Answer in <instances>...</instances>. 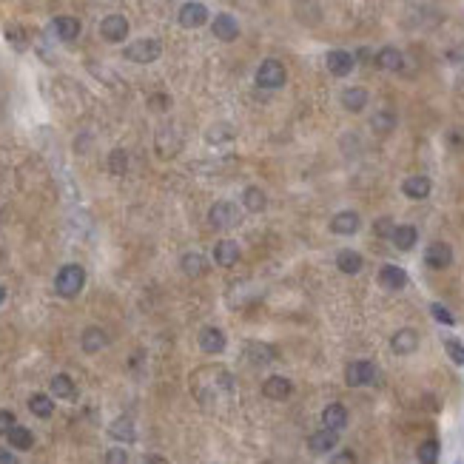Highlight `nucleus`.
<instances>
[{
	"label": "nucleus",
	"mask_w": 464,
	"mask_h": 464,
	"mask_svg": "<svg viewBox=\"0 0 464 464\" xmlns=\"http://www.w3.org/2000/svg\"><path fill=\"white\" fill-rule=\"evenodd\" d=\"M191 387L194 396L202 402H217L225 393L234 390V376L228 374L225 367H200L191 376Z\"/></svg>",
	"instance_id": "f257e3e1"
},
{
	"label": "nucleus",
	"mask_w": 464,
	"mask_h": 464,
	"mask_svg": "<svg viewBox=\"0 0 464 464\" xmlns=\"http://www.w3.org/2000/svg\"><path fill=\"white\" fill-rule=\"evenodd\" d=\"M83 285H86V268L77 265V262L63 265V268L57 271V276H55V291H57V296H63V299H75V296L83 291Z\"/></svg>",
	"instance_id": "f03ea898"
},
{
	"label": "nucleus",
	"mask_w": 464,
	"mask_h": 464,
	"mask_svg": "<svg viewBox=\"0 0 464 464\" xmlns=\"http://www.w3.org/2000/svg\"><path fill=\"white\" fill-rule=\"evenodd\" d=\"M160 55H162V46H160L157 37H140V40L128 43L126 49H123V57H126L128 63H137V66H148V63H154Z\"/></svg>",
	"instance_id": "7ed1b4c3"
},
{
	"label": "nucleus",
	"mask_w": 464,
	"mask_h": 464,
	"mask_svg": "<svg viewBox=\"0 0 464 464\" xmlns=\"http://www.w3.org/2000/svg\"><path fill=\"white\" fill-rule=\"evenodd\" d=\"M345 382L351 387H367V385H376L379 382V370L374 362L367 359H356L345 367Z\"/></svg>",
	"instance_id": "20e7f679"
},
{
	"label": "nucleus",
	"mask_w": 464,
	"mask_h": 464,
	"mask_svg": "<svg viewBox=\"0 0 464 464\" xmlns=\"http://www.w3.org/2000/svg\"><path fill=\"white\" fill-rule=\"evenodd\" d=\"M285 80H288V72L280 60L268 57V60L260 63V68H257V86L260 88H282Z\"/></svg>",
	"instance_id": "39448f33"
},
{
	"label": "nucleus",
	"mask_w": 464,
	"mask_h": 464,
	"mask_svg": "<svg viewBox=\"0 0 464 464\" xmlns=\"http://www.w3.org/2000/svg\"><path fill=\"white\" fill-rule=\"evenodd\" d=\"M240 205L237 202H228V200H220L211 205V211H208V222H211L214 228H234L240 225Z\"/></svg>",
	"instance_id": "423d86ee"
},
{
	"label": "nucleus",
	"mask_w": 464,
	"mask_h": 464,
	"mask_svg": "<svg viewBox=\"0 0 464 464\" xmlns=\"http://www.w3.org/2000/svg\"><path fill=\"white\" fill-rule=\"evenodd\" d=\"M197 342H200V351H202V354L217 356V354H222V351H225L228 336H225V331H222V328H214V325H208V328H202V331H200Z\"/></svg>",
	"instance_id": "0eeeda50"
},
{
	"label": "nucleus",
	"mask_w": 464,
	"mask_h": 464,
	"mask_svg": "<svg viewBox=\"0 0 464 464\" xmlns=\"http://www.w3.org/2000/svg\"><path fill=\"white\" fill-rule=\"evenodd\" d=\"M177 20H180V26H182V29H200V26H205V23H208V9H205V3L188 0V3H182V6H180Z\"/></svg>",
	"instance_id": "6e6552de"
},
{
	"label": "nucleus",
	"mask_w": 464,
	"mask_h": 464,
	"mask_svg": "<svg viewBox=\"0 0 464 464\" xmlns=\"http://www.w3.org/2000/svg\"><path fill=\"white\" fill-rule=\"evenodd\" d=\"M100 37L106 43H123L128 37V20L123 14H108L100 23Z\"/></svg>",
	"instance_id": "1a4fd4ad"
},
{
	"label": "nucleus",
	"mask_w": 464,
	"mask_h": 464,
	"mask_svg": "<svg viewBox=\"0 0 464 464\" xmlns=\"http://www.w3.org/2000/svg\"><path fill=\"white\" fill-rule=\"evenodd\" d=\"M325 66H328V72L334 77H347L354 72L356 57L351 52H345V49H334V52H328V57H325Z\"/></svg>",
	"instance_id": "9d476101"
},
{
	"label": "nucleus",
	"mask_w": 464,
	"mask_h": 464,
	"mask_svg": "<svg viewBox=\"0 0 464 464\" xmlns=\"http://www.w3.org/2000/svg\"><path fill=\"white\" fill-rule=\"evenodd\" d=\"M336 445H339V430H334V427H322V430L311 433V438H308V450L316 456L336 450Z\"/></svg>",
	"instance_id": "9b49d317"
},
{
	"label": "nucleus",
	"mask_w": 464,
	"mask_h": 464,
	"mask_svg": "<svg viewBox=\"0 0 464 464\" xmlns=\"http://www.w3.org/2000/svg\"><path fill=\"white\" fill-rule=\"evenodd\" d=\"M359 228H362V217L356 211H336L331 217V231L339 237H354Z\"/></svg>",
	"instance_id": "f8f14e48"
},
{
	"label": "nucleus",
	"mask_w": 464,
	"mask_h": 464,
	"mask_svg": "<svg viewBox=\"0 0 464 464\" xmlns=\"http://www.w3.org/2000/svg\"><path fill=\"white\" fill-rule=\"evenodd\" d=\"M425 262H427V268H433V271L450 268V262H453V248H450L447 242H433V245H427Z\"/></svg>",
	"instance_id": "ddd939ff"
},
{
	"label": "nucleus",
	"mask_w": 464,
	"mask_h": 464,
	"mask_svg": "<svg viewBox=\"0 0 464 464\" xmlns=\"http://www.w3.org/2000/svg\"><path fill=\"white\" fill-rule=\"evenodd\" d=\"M211 32H214V37H217V40L231 43V40H237V37H240V23H237V17H234V14L222 12V14H217V17H214Z\"/></svg>",
	"instance_id": "4468645a"
},
{
	"label": "nucleus",
	"mask_w": 464,
	"mask_h": 464,
	"mask_svg": "<svg viewBox=\"0 0 464 464\" xmlns=\"http://www.w3.org/2000/svg\"><path fill=\"white\" fill-rule=\"evenodd\" d=\"M416 347H419V334H416L413 328H402L390 336V351L396 356H410Z\"/></svg>",
	"instance_id": "2eb2a0df"
},
{
	"label": "nucleus",
	"mask_w": 464,
	"mask_h": 464,
	"mask_svg": "<svg viewBox=\"0 0 464 464\" xmlns=\"http://www.w3.org/2000/svg\"><path fill=\"white\" fill-rule=\"evenodd\" d=\"M430 191H433V182H430V177H425V174H413V177H407V180L402 182V194H405L407 200H427Z\"/></svg>",
	"instance_id": "dca6fc26"
},
{
	"label": "nucleus",
	"mask_w": 464,
	"mask_h": 464,
	"mask_svg": "<svg viewBox=\"0 0 464 464\" xmlns=\"http://www.w3.org/2000/svg\"><path fill=\"white\" fill-rule=\"evenodd\" d=\"M262 393H265V399L285 402L291 393H293V382H291L288 376H268L265 385H262Z\"/></svg>",
	"instance_id": "f3484780"
},
{
	"label": "nucleus",
	"mask_w": 464,
	"mask_h": 464,
	"mask_svg": "<svg viewBox=\"0 0 464 464\" xmlns=\"http://www.w3.org/2000/svg\"><path fill=\"white\" fill-rule=\"evenodd\" d=\"M106 345H108V336H106L103 328H97V325H88V328H83V334H80L83 354H100Z\"/></svg>",
	"instance_id": "a211bd4d"
},
{
	"label": "nucleus",
	"mask_w": 464,
	"mask_h": 464,
	"mask_svg": "<svg viewBox=\"0 0 464 464\" xmlns=\"http://www.w3.org/2000/svg\"><path fill=\"white\" fill-rule=\"evenodd\" d=\"M240 257H242V253H240V245L234 240H220L214 245V262L220 268H234L240 262Z\"/></svg>",
	"instance_id": "6ab92c4d"
},
{
	"label": "nucleus",
	"mask_w": 464,
	"mask_h": 464,
	"mask_svg": "<svg viewBox=\"0 0 464 464\" xmlns=\"http://www.w3.org/2000/svg\"><path fill=\"white\" fill-rule=\"evenodd\" d=\"M374 63L382 68V72H402V66H405V55L396 49V46H385V49L376 52Z\"/></svg>",
	"instance_id": "aec40b11"
},
{
	"label": "nucleus",
	"mask_w": 464,
	"mask_h": 464,
	"mask_svg": "<svg viewBox=\"0 0 464 464\" xmlns=\"http://www.w3.org/2000/svg\"><path fill=\"white\" fill-rule=\"evenodd\" d=\"M52 29H55L57 40L72 43V40H77V37H80V20H77V17H72V14H60V17H55Z\"/></svg>",
	"instance_id": "412c9836"
},
{
	"label": "nucleus",
	"mask_w": 464,
	"mask_h": 464,
	"mask_svg": "<svg viewBox=\"0 0 464 464\" xmlns=\"http://www.w3.org/2000/svg\"><path fill=\"white\" fill-rule=\"evenodd\" d=\"M379 285L387 288V291H402V288L407 285L405 268H399V265H382V271H379Z\"/></svg>",
	"instance_id": "4be33fe9"
},
{
	"label": "nucleus",
	"mask_w": 464,
	"mask_h": 464,
	"mask_svg": "<svg viewBox=\"0 0 464 464\" xmlns=\"http://www.w3.org/2000/svg\"><path fill=\"white\" fill-rule=\"evenodd\" d=\"M108 436L114 442H123V445H134L137 442V430H134V422L128 416H120V419H114L108 425Z\"/></svg>",
	"instance_id": "5701e85b"
},
{
	"label": "nucleus",
	"mask_w": 464,
	"mask_h": 464,
	"mask_svg": "<svg viewBox=\"0 0 464 464\" xmlns=\"http://www.w3.org/2000/svg\"><path fill=\"white\" fill-rule=\"evenodd\" d=\"M339 103H342L345 111L359 114V111H365V106H367V91L359 88V86H351V88H345V91H342Z\"/></svg>",
	"instance_id": "b1692460"
},
{
	"label": "nucleus",
	"mask_w": 464,
	"mask_h": 464,
	"mask_svg": "<svg viewBox=\"0 0 464 464\" xmlns=\"http://www.w3.org/2000/svg\"><path fill=\"white\" fill-rule=\"evenodd\" d=\"M180 268H182V273L185 276H205V271H208V260L202 257L200 251H188V253H182L180 257Z\"/></svg>",
	"instance_id": "393cba45"
},
{
	"label": "nucleus",
	"mask_w": 464,
	"mask_h": 464,
	"mask_svg": "<svg viewBox=\"0 0 464 464\" xmlns=\"http://www.w3.org/2000/svg\"><path fill=\"white\" fill-rule=\"evenodd\" d=\"M242 208L251 211V214H262L268 208V197H265V191L260 188V185H248V188L242 191Z\"/></svg>",
	"instance_id": "a878e982"
},
{
	"label": "nucleus",
	"mask_w": 464,
	"mask_h": 464,
	"mask_svg": "<svg viewBox=\"0 0 464 464\" xmlns=\"http://www.w3.org/2000/svg\"><path fill=\"white\" fill-rule=\"evenodd\" d=\"M49 390L55 399H75L77 396V385L68 374H55L52 382H49Z\"/></svg>",
	"instance_id": "bb28decb"
},
{
	"label": "nucleus",
	"mask_w": 464,
	"mask_h": 464,
	"mask_svg": "<svg viewBox=\"0 0 464 464\" xmlns=\"http://www.w3.org/2000/svg\"><path fill=\"white\" fill-rule=\"evenodd\" d=\"M245 356L251 359V365H268L276 359V347L265 345V342H248L245 345Z\"/></svg>",
	"instance_id": "cd10ccee"
},
{
	"label": "nucleus",
	"mask_w": 464,
	"mask_h": 464,
	"mask_svg": "<svg viewBox=\"0 0 464 464\" xmlns=\"http://www.w3.org/2000/svg\"><path fill=\"white\" fill-rule=\"evenodd\" d=\"M336 268H339L342 273H347V276H354V273H359V271L365 268V260H362V253L345 248V251L336 253Z\"/></svg>",
	"instance_id": "c85d7f7f"
},
{
	"label": "nucleus",
	"mask_w": 464,
	"mask_h": 464,
	"mask_svg": "<svg viewBox=\"0 0 464 464\" xmlns=\"http://www.w3.org/2000/svg\"><path fill=\"white\" fill-rule=\"evenodd\" d=\"M322 425L325 427H334V430H345L347 427V410H345V405L334 402V405L325 407L322 410Z\"/></svg>",
	"instance_id": "c756f323"
},
{
	"label": "nucleus",
	"mask_w": 464,
	"mask_h": 464,
	"mask_svg": "<svg viewBox=\"0 0 464 464\" xmlns=\"http://www.w3.org/2000/svg\"><path fill=\"white\" fill-rule=\"evenodd\" d=\"M390 242L396 245L399 251H410L416 242H419V231H416L413 225H396V228H393Z\"/></svg>",
	"instance_id": "7c9ffc66"
},
{
	"label": "nucleus",
	"mask_w": 464,
	"mask_h": 464,
	"mask_svg": "<svg viewBox=\"0 0 464 464\" xmlns=\"http://www.w3.org/2000/svg\"><path fill=\"white\" fill-rule=\"evenodd\" d=\"M6 438H9V447H12V450H32V445H35L32 430L23 427V425H14V427L6 433Z\"/></svg>",
	"instance_id": "2f4dec72"
},
{
	"label": "nucleus",
	"mask_w": 464,
	"mask_h": 464,
	"mask_svg": "<svg viewBox=\"0 0 464 464\" xmlns=\"http://www.w3.org/2000/svg\"><path fill=\"white\" fill-rule=\"evenodd\" d=\"M29 410L37 416V419H52L55 399L46 396V393H32V396H29Z\"/></svg>",
	"instance_id": "473e14b6"
},
{
	"label": "nucleus",
	"mask_w": 464,
	"mask_h": 464,
	"mask_svg": "<svg viewBox=\"0 0 464 464\" xmlns=\"http://www.w3.org/2000/svg\"><path fill=\"white\" fill-rule=\"evenodd\" d=\"M370 128H374V131H379V134H390L393 128H396V114H393V111H387V108L376 111L374 117H370Z\"/></svg>",
	"instance_id": "72a5a7b5"
},
{
	"label": "nucleus",
	"mask_w": 464,
	"mask_h": 464,
	"mask_svg": "<svg viewBox=\"0 0 464 464\" xmlns=\"http://www.w3.org/2000/svg\"><path fill=\"white\" fill-rule=\"evenodd\" d=\"M3 35H6V40H9L12 49L26 52V46H29V35H26V29H23V26H17V23H9V26L3 29Z\"/></svg>",
	"instance_id": "f704fd0d"
},
{
	"label": "nucleus",
	"mask_w": 464,
	"mask_h": 464,
	"mask_svg": "<svg viewBox=\"0 0 464 464\" xmlns=\"http://www.w3.org/2000/svg\"><path fill=\"white\" fill-rule=\"evenodd\" d=\"M205 140L211 143V146H220V143H228V140H234V128H231L228 123H214L211 128L205 131Z\"/></svg>",
	"instance_id": "c9c22d12"
},
{
	"label": "nucleus",
	"mask_w": 464,
	"mask_h": 464,
	"mask_svg": "<svg viewBox=\"0 0 464 464\" xmlns=\"http://www.w3.org/2000/svg\"><path fill=\"white\" fill-rule=\"evenodd\" d=\"M128 171V154L123 148H114L108 154V174L111 177H123Z\"/></svg>",
	"instance_id": "e433bc0d"
},
{
	"label": "nucleus",
	"mask_w": 464,
	"mask_h": 464,
	"mask_svg": "<svg viewBox=\"0 0 464 464\" xmlns=\"http://www.w3.org/2000/svg\"><path fill=\"white\" fill-rule=\"evenodd\" d=\"M416 458H419L422 464L438 461V442H436V438H427V442H422L419 450H416Z\"/></svg>",
	"instance_id": "4c0bfd02"
},
{
	"label": "nucleus",
	"mask_w": 464,
	"mask_h": 464,
	"mask_svg": "<svg viewBox=\"0 0 464 464\" xmlns=\"http://www.w3.org/2000/svg\"><path fill=\"white\" fill-rule=\"evenodd\" d=\"M430 313H433V319L436 322H442V325H456V316L447 311V305H442V302H433L430 305Z\"/></svg>",
	"instance_id": "58836bf2"
},
{
	"label": "nucleus",
	"mask_w": 464,
	"mask_h": 464,
	"mask_svg": "<svg viewBox=\"0 0 464 464\" xmlns=\"http://www.w3.org/2000/svg\"><path fill=\"white\" fill-rule=\"evenodd\" d=\"M445 351H447V356H450L456 365H464V345H461V342L445 339Z\"/></svg>",
	"instance_id": "ea45409f"
},
{
	"label": "nucleus",
	"mask_w": 464,
	"mask_h": 464,
	"mask_svg": "<svg viewBox=\"0 0 464 464\" xmlns=\"http://www.w3.org/2000/svg\"><path fill=\"white\" fill-rule=\"evenodd\" d=\"M393 228H396V225H393V220H390V217H382V220L374 222V234L382 237V240H387V237H393Z\"/></svg>",
	"instance_id": "a19ab883"
},
{
	"label": "nucleus",
	"mask_w": 464,
	"mask_h": 464,
	"mask_svg": "<svg viewBox=\"0 0 464 464\" xmlns=\"http://www.w3.org/2000/svg\"><path fill=\"white\" fill-rule=\"evenodd\" d=\"M17 425V419H14V413L12 410H0V436H6L12 427Z\"/></svg>",
	"instance_id": "79ce46f5"
},
{
	"label": "nucleus",
	"mask_w": 464,
	"mask_h": 464,
	"mask_svg": "<svg viewBox=\"0 0 464 464\" xmlns=\"http://www.w3.org/2000/svg\"><path fill=\"white\" fill-rule=\"evenodd\" d=\"M106 461H108V464H126V461H128V453H126L123 447H111V450L106 453Z\"/></svg>",
	"instance_id": "37998d69"
},
{
	"label": "nucleus",
	"mask_w": 464,
	"mask_h": 464,
	"mask_svg": "<svg viewBox=\"0 0 464 464\" xmlns=\"http://www.w3.org/2000/svg\"><path fill=\"white\" fill-rule=\"evenodd\" d=\"M148 106H151L154 111H166V108L171 106V100H168L166 95H151V97H148Z\"/></svg>",
	"instance_id": "c03bdc74"
},
{
	"label": "nucleus",
	"mask_w": 464,
	"mask_h": 464,
	"mask_svg": "<svg viewBox=\"0 0 464 464\" xmlns=\"http://www.w3.org/2000/svg\"><path fill=\"white\" fill-rule=\"evenodd\" d=\"M0 464H14V453L6 450V447H0Z\"/></svg>",
	"instance_id": "a18cd8bd"
},
{
	"label": "nucleus",
	"mask_w": 464,
	"mask_h": 464,
	"mask_svg": "<svg viewBox=\"0 0 464 464\" xmlns=\"http://www.w3.org/2000/svg\"><path fill=\"white\" fill-rule=\"evenodd\" d=\"M334 461H356V456L354 453H336Z\"/></svg>",
	"instance_id": "49530a36"
},
{
	"label": "nucleus",
	"mask_w": 464,
	"mask_h": 464,
	"mask_svg": "<svg viewBox=\"0 0 464 464\" xmlns=\"http://www.w3.org/2000/svg\"><path fill=\"white\" fill-rule=\"evenodd\" d=\"M3 302H6V288L0 285V305H3Z\"/></svg>",
	"instance_id": "de8ad7c7"
},
{
	"label": "nucleus",
	"mask_w": 464,
	"mask_h": 464,
	"mask_svg": "<svg viewBox=\"0 0 464 464\" xmlns=\"http://www.w3.org/2000/svg\"><path fill=\"white\" fill-rule=\"evenodd\" d=\"M0 220H3V214H0Z\"/></svg>",
	"instance_id": "09e8293b"
}]
</instances>
